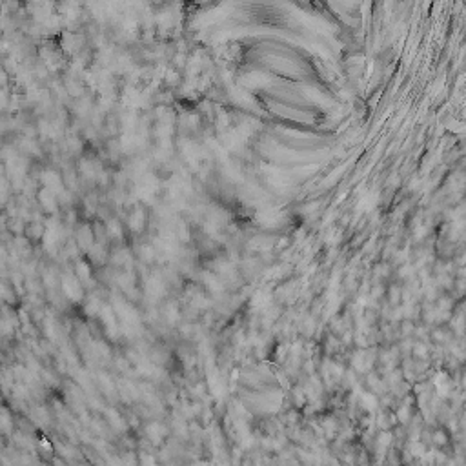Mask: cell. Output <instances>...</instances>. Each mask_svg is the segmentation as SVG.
I'll use <instances>...</instances> for the list:
<instances>
[{"label": "cell", "mask_w": 466, "mask_h": 466, "mask_svg": "<svg viewBox=\"0 0 466 466\" xmlns=\"http://www.w3.org/2000/svg\"><path fill=\"white\" fill-rule=\"evenodd\" d=\"M42 184H44V188L49 191H53L55 195H59V193H64V186H62V178H60V175L57 173V171L53 170H47L42 173Z\"/></svg>", "instance_id": "6da1fadb"}, {"label": "cell", "mask_w": 466, "mask_h": 466, "mask_svg": "<svg viewBox=\"0 0 466 466\" xmlns=\"http://www.w3.org/2000/svg\"><path fill=\"white\" fill-rule=\"evenodd\" d=\"M39 200L42 202V208H44L46 211L57 210V202H59V199H57V195H55L53 191L42 188V190L39 191Z\"/></svg>", "instance_id": "7a4b0ae2"}, {"label": "cell", "mask_w": 466, "mask_h": 466, "mask_svg": "<svg viewBox=\"0 0 466 466\" xmlns=\"http://www.w3.org/2000/svg\"><path fill=\"white\" fill-rule=\"evenodd\" d=\"M93 243V235H91V228L88 226H82L79 230V244L82 248H89Z\"/></svg>", "instance_id": "3957f363"}, {"label": "cell", "mask_w": 466, "mask_h": 466, "mask_svg": "<svg viewBox=\"0 0 466 466\" xmlns=\"http://www.w3.org/2000/svg\"><path fill=\"white\" fill-rule=\"evenodd\" d=\"M142 226H144V211L138 208V210H135L132 219H130V228L132 230H140Z\"/></svg>", "instance_id": "277c9868"}, {"label": "cell", "mask_w": 466, "mask_h": 466, "mask_svg": "<svg viewBox=\"0 0 466 466\" xmlns=\"http://www.w3.org/2000/svg\"><path fill=\"white\" fill-rule=\"evenodd\" d=\"M80 173L88 178H93L97 175V170H95V164L91 160H80Z\"/></svg>", "instance_id": "5b68a950"}, {"label": "cell", "mask_w": 466, "mask_h": 466, "mask_svg": "<svg viewBox=\"0 0 466 466\" xmlns=\"http://www.w3.org/2000/svg\"><path fill=\"white\" fill-rule=\"evenodd\" d=\"M44 230H46V228H44V224H40V222H31L26 228L27 237H31V239H39L40 233H44Z\"/></svg>", "instance_id": "8992f818"}, {"label": "cell", "mask_w": 466, "mask_h": 466, "mask_svg": "<svg viewBox=\"0 0 466 466\" xmlns=\"http://www.w3.org/2000/svg\"><path fill=\"white\" fill-rule=\"evenodd\" d=\"M9 197V184L4 177L0 178V204H4Z\"/></svg>", "instance_id": "52a82bcc"}, {"label": "cell", "mask_w": 466, "mask_h": 466, "mask_svg": "<svg viewBox=\"0 0 466 466\" xmlns=\"http://www.w3.org/2000/svg\"><path fill=\"white\" fill-rule=\"evenodd\" d=\"M108 233L113 237H120V224L117 221H110L108 222Z\"/></svg>", "instance_id": "ba28073f"}, {"label": "cell", "mask_w": 466, "mask_h": 466, "mask_svg": "<svg viewBox=\"0 0 466 466\" xmlns=\"http://www.w3.org/2000/svg\"><path fill=\"white\" fill-rule=\"evenodd\" d=\"M7 102H9V97H7L6 88H0V110H4L7 106Z\"/></svg>", "instance_id": "9c48e42d"}, {"label": "cell", "mask_w": 466, "mask_h": 466, "mask_svg": "<svg viewBox=\"0 0 466 466\" xmlns=\"http://www.w3.org/2000/svg\"><path fill=\"white\" fill-rule=\"evenodd\" d=\"M71 42H73V51H75V49L79 47V44H75V42H77V37H75V35H71ZM64 47H66L67 51L71 53V44H67V46H64Z\"/></svg>", "instance_id": "30bf717a"}]
</instances>
